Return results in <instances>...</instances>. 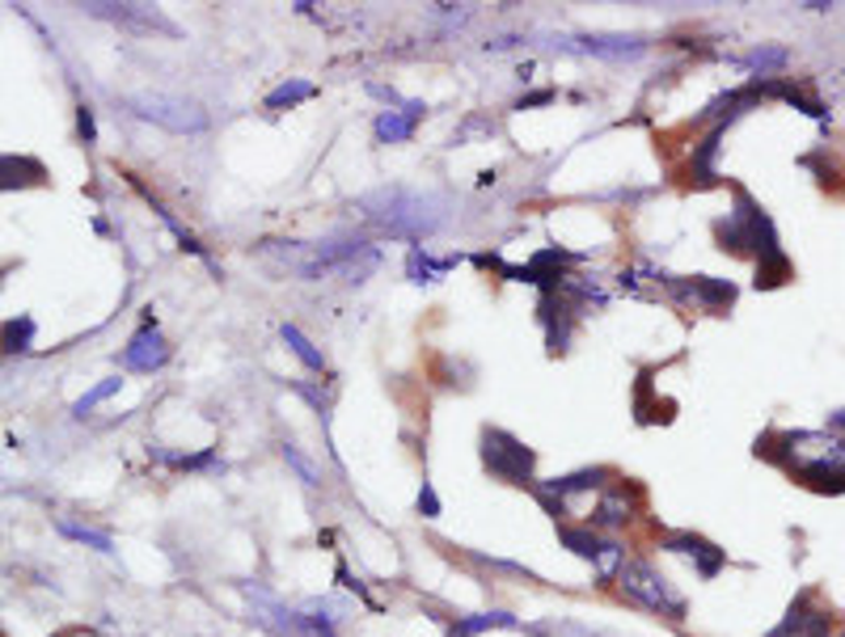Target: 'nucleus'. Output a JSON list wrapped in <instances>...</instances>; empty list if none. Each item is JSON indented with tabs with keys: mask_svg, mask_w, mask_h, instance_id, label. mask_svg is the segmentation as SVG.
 Instances as JSON below:
<instances>
[{
	"mask_svg": "<svg viewBox=\"0 0 845 637\" xmlns=\"http://www.w3.org/2000/svg\"><path fill=\"white\" fill-rule=\"evenodd\" d=\"M757 456L782 465L816 494H845V440L829 431H770L757 440Z\"/></svg>",
	"mask_w": 845,
	"mask_h": 637,
	"instance_id": "f257e3e1",
	"label": "nucleus"
},
{
	"mask_svg": "<svg viewBox=\"0 0 845 637\" xmlns=\"http://www.w3.org/2000/svg\"><path fill=\"white\" fill-rule=\"evenodd\" d=\"M266 257H279L284 271H293L296 279L318 284L325 275H347L352 284H359L372 266H377V250L364 237H330V241H266L262 245Z\"/></svg>",
	"mask_w": 845,
	"mask_h": 637,
	"instance_id": "f03ea898",
	"label": "nucleus"
},
{
	"mask_svg": "<svg viewBox=\"0 0 845 637\" xmlns=\"http://www.w3.org/2000/svg\"><path fill=\"white\" fill-rule=\"evenodd\" d=\"M364 216L372 224H381L390 237H406L419 241L444 228V199L431 191H410V187H385L359 199Z\"/></svg>",
	"mask_w": 845,
	"mask_h": 637,
	"instance_id": "7ed1b4c3",
	"label": "nucleus"
},
{
	"mask_svg": "<svg viewBox=\"0 0 845 637\" xmlns=\"http://www.w3.org/2000/svg\"><path fill=\"white\" fill-rule=\"evenodd\" d=\"M715 241L723 254H752L757 262L786 254L778 241V228L765 216V207L740 187H736V207L723 220H715Z\"/></svg>",
	"mask_w": 845,
	"mask_h": 637,
	"instance_id": "20e7f679",
	"label": "nucleus"
},
{
	"mask_svg": "<svg viewBox=\"0 0 845 637\" xmlns=\"http://www.w3.org/2000/svg\"><path fill=\"white\" fill-rule=\"evenodd\" d=\"M478 456H483V469H487L495 481H508V485H528V490H533L537 452L524 444V440H516L512 431H503V426H483Z\"/></svg>",
	"mask_w": 845,
	"mask_h": 637,
	"instance_id": "39448f33",
	"label": "nucleus"
},
{
	"mask_svg": "<svg viewBox=\"0 0 845 637\" xmlns=\"http://www.w3.org/2000/svg\"><path fill=\"white\" fill-rule=\"evenodd\" d=\"M618 582H621V596L630 604L647 608V612H659L668 621H685V600L668 587V578L655 570L651 562L643 557H626L618 566Z\"/></svg>",
	"mask_w": 845,
	"mask_h": 637,
	"instance_id": "423d86ee",
	"label": "nucleus"
},
{
	"mask_svg": "<svg viewBox=\"0 0 845 637\" xmlns=\"http://www.w3.org/2000/svg\"><path fill=\"white\" fill-rule=\"evenodd\" d=\"M765 637H837V616H833V608L824 604L812 587H808V591H799V596L790 600L786 616H782Z\"/></svg>",
	"mask_w": 845,
	"mask_h": 637,
	"instance_id": "0eeeda50",
	"label": "nucleus"
},
{
	"mask_svg": "<svg viewBox=\"0 0 845 637\" xmlns=\"http://www.w3.org/2000/svg\"><path fill=\"white\" fill-rule=\"evenodd\" d=\"M128 106L140 115V119L157 123V128H169V131H203L207 128V115L199 110L195 101H182V97L135 94V97H128Z\"/></svg>",
	"mask_w": 845,
	"mask_h": 637,
	"instance_id": "6e6552de",
	"label": "nucleus"
},
{
	"mask_svg": "<svg viewBox=\"0 0 845 637\" xmlns=\"http://www.w3.org/2000/svg\"><path fill=\"white\" fill-rule=\"evenodd\" d=\"M119 363L128 368V372H162L165 363H169V342H165V334L157 329V321L148 317L135 334L128 338V347L119 354Z\"/></svg>",
	"mask_w": 845,
	"mask_h": 637,
	"instance_id": "1a4fd4ad",
	"label": "nucleus"
},
{
	"mask_svg": "<svg viewBox=\"0 0 845 637\" xmlns=\"http://www.w3.org/2000/svg\"><path fill=\"white\" fill-rule=\"evenodd\" d=\"M90 17H102V22H115V26H123V31H135V34H178V26L169 22V17H162L157 9H148V4H81Z\"/></svg>",
	"mask_w": 845,
	"mask_h": 637,
	"instance_id": "9d476101",
	"label": "nucleus"
},
{
	"mask_svg": "<svg viewBox=\"0 0 845 637\" xmlns=\"http://www.w3.org/2000/svg\"><path fill=\"white\" fill-rule=\"evenodd\" d=\"M668 287L681 296V300H693L698 309L706 313H723L736 304V284L731 279H715V275H693V279H668Z\"/></svg>",
	"mask_w": 845,
	"mask_h": 637,
	"instance_id": "9b49d317",
	"label": "nucleus"
},
{
	"mask_svg": "<svg viewBox=\"0 0 845 637\" xmlns=\"http://www.w3.org/2000/svg\"><path fill=\"white\" fill-rule=\"evenodd\" d=\"M537 317L546 325V347H550V354H567L571 334H575V304L562 291H554V296L537 300Z\"/></svg>",
	"mask_w": 845,
	"mask_h": 637,
	"instance_id": "f8f14e48",
	"label": "nucleus"
},
{
	"mask_svg": "<svg viewBox=\"0 0 845 637\" xmlns=\"http://www.w3.org/2000/svg\"><path fill=\"white\" fill-rule=\"evenodd\" d=\"M659 549H668V553H689L693 566H698V574H702L706 582L727 566V549H718L715 541H706L702 532H668V537L659 541Z\"/></svg>",
	"mask_w": 845,
	"mask_h": 637,
	"instance_id": "ddd939ff",
	"label": "nucleus"
},
{
	"mask_svg": "<svg viewBox=\"0 0 845 637\" xmlns=\"http://www.w3.org/2000/svg\"><path fill=\"white\" fill-rule=\"evenodd\" d=\"M571 47H580L587 56H596V60H639L643 51H647V43L639 38V34H584V38H571Z\"/></svg>",
	"mask_w": 845,
	"mask_h": 637,
	"instance_id": "4468645a",
	"label": "nucleus"
},
{
	"mask_svg": "<svg viewBox=\"0 0 845 637\" xmlns=\"http://www.w3.org/2000/svg\"><path fill=\"white\" fill-rule=\"evenodd\" d=\"M422 110H427L422 101H406L402 110H381L377 123H372L377 140H381V144H406V140L415 135V128H419Z\"/></svg>",
	"mask_w": 845,
	"mask_h": 637,
	"instance_id": "2eb2a0df",
	"label": "nucleus"
},
{
	"mask_svg": "<svg viewBox=\"0 0 845 637\" xmlns=\"http://www.w3.org/2000/svg\"><path fill=\"white\" fill-rule=\"evenodd\" d=\"M38 182H47L43 160L13 157V153L0 157V187H4V191H22V187H38Z\"/></svg>",
	"mask_w": 845,
	"mask_h": 637,
	"instance_id": "dca6fc26",
	"label": "nucleus"
},
{
	"mask_svg": "<svg viewBox=\"0 0 845 637\" xmlns=\"http://www.w3.org/2000/svg\"><path fill=\"white\" fill-rule=\"evenodd\" d=\"M765 97H782V101H790L795 110H804L816 123H829V106L816 94H808L804 85H795V81H765Z\"/></svg>",
	"mask_w": 845,
	"mask_h": 637,
	"instance_id": "f3484780",
	"label": "nucleus"
},
{
	"mask_svg": "<svg viewBox=\"0 0 845 637\" xmlns=\"http://www.w3.org/2000/svg\"><path fill=\"white\" fill-rule=\"evenodd\" d=\"M723 135H727V123H718L698 148H693V157H689V178L698 182V187H711L718 182V169H715V157H718V144H723Z\"/></svg>",
	"mask_w": 845,
	"mask_h": 637,
	"instance_id": "a211bd4d",
	"label": "nucleus"
},
{
	"mask_svg": "<svg viewBox=\"0 0 845 637\" xmlns=\"http://www.w3.org/2000/svg\"><path fill=\"white\" fill-rule=\"evenodd\" d=\"M456 262H461V254H453V257H431L422 245H410V254H406V279L410 284H436L440 275H449L453 271Z\"/></svg>",
	"mask_w": 845,
	"mask_h": 637,
	"instance_id": "6ab92c4d",
	"label": "nucleus"
},
{
	"mask_svg": "<svg viewBox=\"0 0 845 637\" xmlns=\"http://www.w3.org/2000/svg\"><path fill=\"white\" fill-rule=\"evenodd\" d=\"M630 498H626V490H609L600 503H596V510H592V524L587 528H596V532H618V528H626L630 524Z\"/></svg>",
	"mask_w": 845,
	"mask_h": 637,
	"instance_id": "aec40b11",
	"label": "nucleus"
},
{
	"mask_svg": "<svg viewBox=\"0 0 845 637\" xmlns=\"http://www.w3.org/2000/svg\"><path fill=\"white\" fill-rule=\"evenodd\" d=\"M558 541H562V549H571L575 557H584V562H600L605 549H609V541H600L596 528H575V524H558Z\"/></svg>",
	"mask_w": 845,
	"mask_h": 637,
	"instance_id": "412c9836",
	"label": "nucleus"
},
{
	"mask_svg": "<svg viewBox=\"0 0 845 637\" xmlns=\"http://www.w3.org/2000/svg\"><path fill=\"white\" fill-rule=\"evenodd\" d=\"M609 478H614L609 469L592 465V469H575V473H567V478H550V481H541V485H546L550 494H558V498H571V494H584V490H600Z\"/></svg>",
	"mask_w": 845,
	"mask_h": 637,
	"instance_id": "4be33fe9",
	"label": "nucleus"
},
{
	"mask_svg": "<svg viewBox=\"0 0 845 637\" xmlns=\"http://www.w3.org/2000/svg\"><path fill=\"white\" fill-rule=\"evenodd\" d=\"M521 621L512 612H474V616H456V625L449 629V637H478L487 629H516Z\"/></svg>",
	"mask_w": 845,
	"mask_h": 637,
	"instance_id": "5701e85b",
	"label": "nucleus"
},
{
	"mask_svg": "<svg viewBox=\"0 0 845 637\" xmlns=\"http://www.w3.org/2000/svg\"><path fill=\"white\" fill-rule=\"evenodd\" d=\"M309 97H318V85H309V81H300V76H288L284 85H275V89L266 94V110H293V106L309 101Z\"/></svg>",
	"mask_w": 845,
	"mask_h": 637,
	"instance_id": "b1692460",
	"label": "nucleus"
},
{
	"mask_svg": "<svg viewBox=\"0 0 845 637\" xmlns=\"http://www.w3.org/2000/svg\"><path fill=\"white\" fill-rule=\"evenodd\" d=\"M56 528L64 532L68 541H81V544H90V549H98V553H115V541H110V532H98V528H90V524H76V519H68V515H60L56 519Z\"/></svg>",
	"mask_w": 845,
	"mask_h": 637,
	"instance_id": "393cba45",
	"label": "nucleus"
},
{
	"mask_svg": "<svg viewBox=\"0 0 845 637\" xmlns=\"http://www.w3.org/2000/svg\"><path fill=\"white\" fill-rule=\"evenodd\" d=\"M790 279H795V266H790V257L786 254H778V257L757 262V279H752V287H757V291H774V287L790 284Z\"/></svg>",
	"mask_w": 845,
	"mask_h": 637,
	"instance_id": "a878e982",
	"label": "nucleus"
},
{
	"mask_svg": "<svg viewBox=\"0 0 845 637\" xmlns=\"http://www.w3.org/2000/svg\"><path fill=\"white\" fill-rule=\"evenodd\" d=\"M279 338H284V347H288V351H293L296 359L309 368V372H325V354L318 351V347H313V342H309L296 325H284V329H279Z\"/></svg>",
	"mask_w": 845,
	"mask_h": 637,
	"instance_id": "bb28decb",
	"label": "nucleus"
},
{
	"mask_svg": "<svg viewBox=\"0 0 845 637\" xmlns=\"http://www.w3.org/2000/svg\"><path fill=\"white\" fill-rule=\"evenodd\" d=\"M34 317H13V321H4V351L9 354H26L31 351V342H34Z\"/></svg>",
	"mask_w": 845,
	"mask_h": 637,
	"instance_id": "cd10ccee",
	"label": "nucleus"
},
{
	"mask_svg": "<svg viewBox=\"0 0 845 637\" xmlns=\"http://www.w3.org/2000/svg\"><path fill=\"white\" fill-rule=\"evenodd\" d=\"M119 388H123V381H119V376H110V381L94 384V388H90V393H85V397H76V401H72V418H85V414H94V410H98L102 401H110V397H115V393H119Z\"/></svg>",
	"mask_w": 845,
	"mask_h": 637,
	"instance_id": "c85d7f7f",
	"label": "nucleus"
},
{
	"mask_svg": "<svg viewBox=\"0 0 845 637\" xmlns=\"http://www.w3.org/2000/svg\"><path fill=\"white\" fill-rule=\"evenodd\" d=\"M157 460L165 465H174V469H225L221 465V456H216V447H207V452H195V456H174V452H162V447H148Z\"/></svg>",
	"mask_w": 845,
	"mask_h": 637,
	"instance_id": "c756f323",
	"label": "nucleus"
},
{
	"mask_svg": "<svg viewBox=\"0 0 845 637\" xmlns=\"http://www.w3.org/2000/svg\"><path fill=\"white\" fill-rule=\"evenodd\" d=\"M651 406L659 410V401H655V388H651V372H643V376H639V384H634V418H639L643 426H651V422H655ZM664 410H673V401H664Z\"/></svg>",
	"mask_w": 845,
	"mask_h": 637,
	"instance_id": "7c9ffc66",
	"label": "nucleus"
},
{
	"mask_svg": "<svg viewBox=\"0 0 845 637\" xmlns=\"http://www.w3.org/2000/svg\"><path fill=\"white\" fill-rule=\"evenodd\" d=\"M745 64L752 68V72H761V76H770V72L786 68V51H782V47H757Z\"/></svg>",
	"mask_w": 845,
	"mask_h": 637,
	"instance_id": "2f4dec72",
	"label": "nucleus"
},
{
	"mask_svg": "<svg viewBox=\"0 0 845 637\" xmlns=\"http://www.w3.org/2000/svg\"><path fill=\"white\" fill-rule=\"evenodd\" d=\"M284 460H288L296 473H300V481H305V485H322V473L313 469V460H309V456H305V452H300L296 444H284Z\"/></svg>",
	"mask_w": 845,
	"mask_h": 637,
	"instance_id": "473e14b6",
	"label": "nucleus"
},
{
	"mask_svg": "<svg viewBox=\"0 0 845 637\" xmlns=\"http://www.w3.org/2000/svg\"><path fill=\"white\" fill-rule=\"evenodd\" d=\"M533 498L541 503V510L550 515V519H558V524H567V515H571V507H567V498H558V494H550L546 485H537L533 481Z\"/></svg>",
	"mask_w": 845,
	"mask_h": 637,
	"instance_id": "72a5a7b5",
	"label": "nucleus"
},
{
	"mask_svg": "<svg viewBox=\"0 0 845 637\" xmlns=\"http://www.w3.org/2000/svg\"><path fill=\"white\" fill-rule=\"evenodd\" d=\"M76 140H81L85 148L98 144V119H94V106H90V101L76 106Z\"/></svg>",
	"mask_w": 845,
	"mask_h": 637,
	"instance_id": "f704fd0d",
	"label": "nucleus"
},
{
	"mask_svg": "<svg viewBox=\"0 0 845 637\" xmlns=\"http://www.w3.org/2000/svg\"><path fill=\"white\" fill-rule=\"evenodd\" d=\"M415 507H419L422 519H440L444 507H440V494H436V485L431 481H422L419 485V498H415Z\"/></svg>",
	"mask_w": 845,
	"mask_h": 637,
	"instance_id": "c9c22d12",
	"label": "nucleus"
},
{
	"mask_svg": "<svg viewBox=\"0 0 845 637\" xmlns=\"http://www.w3.org/2000/svg\"><path fill=\"white\" fill-rule=\"evenodd\" d=\"M554 101V89H533V94H524L516 101V110H533V106H550Z\"/></svg>",
	"mask_w": 845,
	"mask_h": 637,
	"instance_id": "e433bc0d",
	"label": "nucleus"
},
{
	"mask_svg": "<svg viewBox=\"0 0 845 637\" xmlns=\"http://www.w3.org/2000/svg\"><path fill=\"white\" fill-rule=\"evenodd\" d=\"M829 426H837V431H845V410H833V414H829Z\"/></svg>",
	"mask_w": 845,
	"mask_h": 637,
	"instance_id": "4c0bfd02",
	"label": "nucleus"
},
{
	"mask_svg": "<svg viewBox=\"0 0 845 637\" xmlns=\"http://www.w3.org/2000/svg\"><path fill=\"white\" fill-rule=\"evenodd\" d=\"M837 637H845V629H842V634H837Z\"/></svg>",
	"mask_w": 845,
	"mask_h": 637,
	"instance_id": "58836bf2",
	"label": "nucleus"
}]
</instances>
